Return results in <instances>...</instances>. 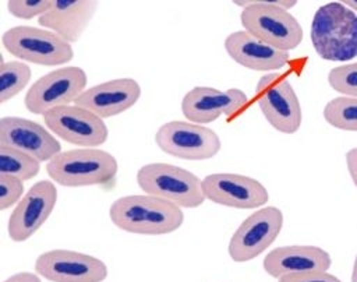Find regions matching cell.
<instances>
[{"mask_svg":"<svg viewBox=\"0 0 357 282\" xmlns=\"http://www.w3.org/2000/svg\"><path fill=\"white\" fill-rule=\"evenodd\" d=\"M258 106L266 121L279 133L294 134L303 121L298 96L290 81L280 73H266L255 87Z\"/></svg>","mask_w":357,"mask_h":282,"instance_id":"52a82bcc","label":"cell"},{"mask_svg":"<svg viewBox=\"0 0 357 282\" xmlns=\"http://www.w3.org/2000/svg\"><path fill=\"white\" fill-rule=\"evenodd\" d=\"M346 166L353 180V184L357 187V147L346 152Z\"/></svg>","mask_w":357,"mask_h":282,"instance_id":"83f0119b","label":"cell"},{"mask_svg":"<svg viewBox=\"0 0 357 282\" xmlns=\"http://www.w3.org/2000/svg\"><path fill=\"white\" fill-rule=\"evenodd\" d=\"M332 89L343 96L357 98V63H347L332 68L328 74Z\"/></svg>","mask_w":357,"mask_h":282,"instance_id":"cb8c5ba5","label":"cell"},{"mask_svg":"<svg viewBox=\"0 0 357 282\" xmlns=\"http://www.w3.org/2000/svg\"><path fill=\"white\" fill-rule=\"evenodd\" d=\"M24 194L25 191L22 180L7 175H0V211H6L13 205H17Z\"/></svg>","mask_w":357,"mask_h":282,"instance_id":"484cf974","label":"cell"},{"mask_svg":"<svg viewBox=\"0 0 357 282\" xmlns=\"http://www.w3.org/2000/svg\"><path fill=\"white\" fill-rule=\"evenodd\" d=\"M57 202L53 181L39 180L24 194L11 211L7 232L13 242H25L49 219Z\"/></svg>","mask_w":357,"mask_h":282,"instance_id":"4fadbf2b","label":"cell"},{"mask_svg":"<svg viewBox=\"0 0 357 282\" xmlns=\"http://www.w3.org/2000/svg\"><path fill=\"white\" fill-rule=\"evenodd\" d=\"M3 282H42V281H40V276L36 272L21 271V272H17V274L8 276Z\"/></svg>","mask_w":357,"mask_h":282,"instance_id":"f1b7e54d","label":"cell"},{"mask_svg":"<svg viewBox=\"0 0 357 282\" xmlns=\"http://www.w3.org/2000/svg\"><path fill=\"white\" fill-rule=\"evenodd\" d=\"M109 218L124 232L146 236L176 232L184 222L180 207L149 194H130L114 200Z\"/></svg>","mask_w":357,"mask_h":282,"instance_id":"7a4b0ae2","label":"cell"},{"mask_svg":"<svg viewBox=\"0 0 357 282\" xmlns=\"http://www.w3.org/2000/svg\"><path fill=\"white\" fill-rule=\"evenodd\" d=\"M346 7H349L351 11H354V13H357V0H344V1H342Z\"/></svg>","mask_w":357,"mask_h":282,"instance_id":"f546056e","label":"cell"},{"mask_svg":"<svg viewBox=\"0 0 357 282\" xmlns=\"http://www.w3.org/2000/svg\"><path fill=\"white\" fill-rule=\"evenodd\" d=\"M141 96V87L134 78L109 80L86 88L74 102L100 119L117 116L132 107Z\"/></svg>","mask_w":357,"mask_h":282,"instance_id":"e0dca14e","label":"cell"},{"mask_svg":"<svg viewBox=\"0 0 357 282\" xmlns=\"http://www.w3.org/2000/svg\"><path fill=\"white\" fill-rule=\"evenodd\" d=\"M0 147L14 148L39 162H49L61 152L59 140L39 123L20 116L0 119Z\"/></svg>","mask_w":357,"mask_h":282,"instance_id":"9a60e30c","label":"cell"},{"mask_svg":"<svg viewBox=\"0 0 357 282\" xmlns=\"http://www.w3.org/2000/svg\"><path fill=\"white\" fill-rule=\"evenodd\" d=\"M117 170L116 158L100 148L61 151L46 163L49 177L64 187L106 186L114 181Z\"/></svg>","mask_w":357,"mask_h":282,"instance_id":"277c9868","label":"cell"},{"mask_svg":"<svg viewBox=\"0 0 357 282\" xmlns=\"http://www.w3.org/2000/svg\"><path fill=\"white\" fill-rule=\"evenodd\" d=\"M43 121L56 137L79 148H98L109 135L103 119L77 105L49 110L43 114Z\"/></svg>","mask_w":357,"mask_h":282,"instance_id":"8fae6325","label":"cell"},{"mask_svg":"<svg viewBox=\"0 0 357 282\" xmlns=\"http://www.w3.org/2000/svg\"><path fill=\"white\" fill-rule=\"evenodd\" d=\"M52 7V0H10L7 1L8 13L21 20L42 17Z\"/></svg>","mask_w":357,"mask_h":282,"instance_id":"d4e9b609","label":"cell"},{"mask_svg":"<svg viewBox=\"0 0 357 282\" xmlns=\"http://www.w3.org/2000/svg\"><path fill=\"white\" fill-rule=\"evenodd\" d=\"M202 188L206 200L237 209H254L269 201L268 188L259 180L238 173L208 175Z\"/></svg>","mask_w":357,"mask_h":282,"instance_id":"5bb4252c","label":"cell"},{"mask_svg":"<svg viewBox=\"0 0 357 282\" xmlns=\"http://www.w3.org/2000/svg\"><path fill=\"white\" fill-rule=\"evenodd\" d=\"M32 71L21 60L3 61L0 64V103L17 96L31 81Z\"/></svg>","mask_w":357,"mask_h":282,"instance_id":"44dd1931","label":"cell"},{"mask_svg":"<svg viewBox=\"0 0 357 282\" xmlns=\"http://www.w3.org/2000/svg\"><path fill=\"white\" fill-rule=\"evenodd\" d=\"M35 272L50 282H102L107 276V267L98 257L53 248L38 255Z\"/></svg>","mask_w":357,"mask_h":282,"instance_id":"7c38bea8","label":"cell"},{"mask_svg":"<svg viewBox=\"0 0 357 282\" xmlns=\"http://www.w3.org/2000/svg\"><path fill=\"white\" fill-rule=\"evenodd\" d=\"M317 54L328 61H346L357 57V14L342 1L321 6L310 31Z\"/></svg>","mask_w":357,"mask_h":282,"instance_id":"3957f363","label":"cell"},{"mask_svg":"<svg viewBox=\"0 0 357 282\" xmlns=\"http://www.w3.org/2000/svg\"><path fill=\"white\" fill-rule=\"evenodd\" d=\"M86 73L77 66H67L39 77L24 98L25 107L33 114L74 103L86 89Z\"/></svg>","mask_w":357,"mask_h":282,"instance_id":"ba28073f","label":"cell"},{"mask_svg":"<svg viewBox=\"0 0 357 282\" xmlns=\"http://www.w3.org/2000/svg\"><path fill=\"white\" fill-rule=\"evenodd\" d=\"M225 50L237 64L254 71L280 70L290 61L287 52L269 46L244 29L226 36Z\"/></svg>","mask_w":357,"mask_h":282,"instance_id":"d6986e66","label":"cell"},{"mask_svg":"<svg viewBox=\"0 0 357 282\" xmlns=\"http://www.w3.org/2000/svg\"><path fill=\"white\" fill-rule=\"evenodd\" d=\"M155 142L165 154L187 161L211 159L222 147L219 135L212 128L181 120L162 124L155 134Z\"/></svg>","mask_w":357,"mask_h":282,"instance_id":"9c48e42d","label":"cell"},{"mask_svg":"<svg viewBox=\"0 0 357 282\" xmlns=\"http://www.w3.org/2000/svg\"><path fill=\"white\" fill-rule=\"evenodd\" d=\"M241 7L240 21L244 31L268 43L287 52L294 50L303 40V28L289 8L296 0H234Z\"/></svg>","mask_w":357,"mask_h":282,"instance_id":"6da1fadb","label":"cell"},{"mask_svg":"<svg viewBox=\"0 0 357 282\" xmlns=\"http://www.w3.org/2000/svg\"><path fill=\"white\" fill-rule=\"evenodd\" d=\"M98 8V1L52 0L50 10L38 18L42 28L61 36L68 43L77 42L89 25Z\"/></svg>","mask_w":357,"mask_h":282,"instance_id":"ffe728a7","label":"cell"},{"mask_svg":"<svg viewBox=\"0 0 357 282\" xmlns=\"http://www.w3.org/2000/svg\"><path fill=\"white\" fill-rule=\"evenodd\" d=\"M1 42L11 56L33 64L60 66L74 57L71 43L39 27H13L3 34Z\"/></svg>","mask_w":357,"mask_h":282,"instance_id":"8992f818","label":"cell"},{"mask_svg":"<svg viewBox=\"0 0 357 282\" xmlns=\"http://www.w3.org/2000/svg\"><path fill=\"white\" fill-rule=\"evenodd\" d=\"M247 101L245 92L238 88L220 91L212 87H194L181 99V113L187 121L208 124L222 114H234Z\"/></svg>","mask_w":357,"mask_h":282,"instance_id":"2e32d148","label":"cell"},{"mask_svg":"<svg viewBox=\"0 0 357 282\" xmlns=\"http://www.w3.org/2000/svg\"><path fill=\"white\" fill-rule=\"evenodd\" d=\"M283 212L278 207H262L248 215L229 242V255L236 262H247L264 253L279 236Z\"/></svg>","mask_w":357,"mask_h":282,"instance_id":"30bf717a","label":"cell"},{"mask_svg":"<svg viewBox=\"0 0 357 282\" xmlns=\"http://www.w3.org/2000/svg\"><path fill=\"white\" fill-rule=\"evenodd\" d=\"M351 282H357V254L353 262V269H351Z\"/></svg>","mask_w":357,"mask_h":282,"instance_id":"4dcf8cb0","label":"cell"},{"mask_svg":"<svg viewBox=\"0 0 357 282\" xmlns=\"http://www.w3.org/2000/svg\"><path fill=\"white\" fill-rule=\"evenodd\" d=\"M331 254L318 246H282L271 250L264 258V269L272 278L310 271H328Z\"/></svg>","mask_w":357,"mask_h":282,"instance_id":"ac0fdd59","label":"cell"},{"mask_svg":"<svg viewBox=\"0 0 357 282\" xmlns=\"http://www.w3.org/2000/svg\"><path fill=\"white\" fill-rule=\"evenodd\" d=\"M328 124L344 131H357V98L337 96L331 99L322 112Z\"/></svg>","mask_w":357,"mask_h":282,"instance_id":"603a6c76","label":"cell"},{"mask_svg":"<svg viewBox=\"0 0 357 282\" xmlns=\"http://www.w3.org/2000/svg\"><path fill=\"white\" fill-rule=\"evenodd\" d=\"M278 282H342L337 276L326 271H310L301 274H291L278 279Z\"/></svg>","mask_w":357,"mask_h":282,"instance_id":"4316f807","label":"cell"},{"mask_svg":"<svg viewBox=\"0 0 357 282\" xmlns=\"http://www.w3.org/2000/svg\"><path fill=\"white\" fill-rule=\"evenodd\" d=\"M40 170V162L33 156L8 147H0V175L22 181L33 179Z\"/></svg>","mask_w":357,"mask_h":282,"instance_id":"7402d4cb","label":"cell"},{"mask_svg":"<svg viewBox=\"0 0 357 282\" xmlns=\"http://www.w3.org/2000/svg\"><path fill=\"white\" fill-rule=\"evenodd\" d=\"M139 188L180 208H198L206 200L202 180L192 172L165 162L141 166L137 172Z\"/></svg>","mask_w":357,"mask_h":282,"instance_id":"5b68a950","label":"cell"}]
</instances>
